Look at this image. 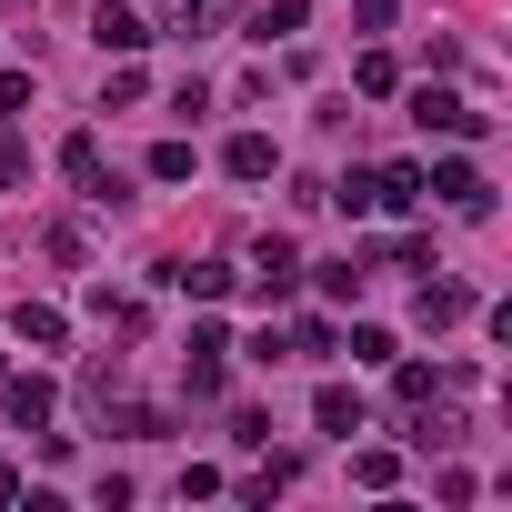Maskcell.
Masks as SVG:
<instances>
[{"instance_id": "obj_15", "label": "cell", "mask_w": 512, "mask_h": 512, "mask_svg": "<svg viewBox=\"0 0 512 512\" xmlns=\"http://www.w3.org/2000/svg\"><path fill=\"white\" fill-rule=\"evenodd\" d=\"M282 352H302V362H332V352H342V332H332L322 312H302V322L282 332Z\"/></svg>"}, {"instance_id": "obj_14", "label": "cell", "mask_w": 512, "mask_h": 512, "mask_svg": "<svg viewBox=\"0 0 512 512\" xmlns=\"http://www.w3.org/2000/svg\"><path fill=\"white\" fill-rule=\"evenodd\" d=\"M312 422L352 442V432H362V392H342V382H322V392H312Z\"/></svg>"}, {"instance_id": "obj_18", "label": "cell", "mask_w": 512, "mask_h": 512, "mask_svg": "<svg viewBox=\"0 0 512 512\" xmlns=\"http://www.w3.org/2000/svg\"><path fill=\"white\" fill-rule=\"evenodd\" d=\"M442 382H452V372H422V362H402V352H392V392H402V402H412V412H422V402H432V392H442Z\"/></svg>"}, {"instance_id": "obj_10", "label": "cell", "mask_w": 512, "mask_h": 512, "mask_svg": "<svg viewBox=\"0 0 512 512\" xmlns=\"http://www.w3.org/2000/svg\"><path fill=\"white\" fill-rule=\"evenodd\" d=\"M161 272H171L191 302H231V292H241V272H231V262H161Z\"/></svg>"}, {"instance_id": "obj_2", "label": "cell", "mask_w": 512, "mask_h": 512, "mask_svg": "<svg viewBox=\"0 0 512 512\" xmlns=\"http://www.w3.org/2000/svg\"><path fill=\"white\" fill-rule=\"evenodd\" d=\"M422 201H442L452 221H492V181H482L472 161H432V171H422Z\"/></svg>"}, {"instance_id": "obj_13", "label": "cell", "mask_w": 512, "mask_h": 512, "mask_svg": "<svg viewBox=\"0 0 512 512\" xmlns=\"http://www.w3.org/2000/svg\"><path fill=\"white\" fill-rule=\"evenodd\" d=\"M51 402H61V392H51L41 372H11V422H21V432H41V422H51Z\"/></svg>"}, {"instance_id": "obj_20", "label": "cell", "mask_w": 512, "mask_h": 512, "mask_svg": "<svg viewBox=\"0 0 512 512\" xmlns=\"http://www.w3.org/2000/svg\"><path fill=\"white\" fill-rule=\"evenodd\" d=\"M352 482H362V492H392L402 462H392V452H352Z\"/></svg>"}, {"instance_id": "obj_21", "label": "cell", "mask_w": 512, "mask_h": 512, "mask_svg": "<svg viewBox=\"0 0 512 512\" xmlns=\"http://www.w3.org/2000/svg\"><path fill=\"white\" fill-rule=\"evenodd\" d=\"M21 181H31V141H21V131H0V191H21Z\"/></svg>"}, {"instance_id": "obj_5", "label": "cell", "mask_w": 512, "mask_h": 512, "mask_svg": "<svg viewBox=\"0 0 512 512\" xmlns=\"http://www.w3.org/2000/svg\"><path fill=\"white\" fill-rule=\"evenodd\" d=\"M161 31H171V41H211V31H241V0H161Z\"/></svg>"}, {"instance_id": "obj_22", "label": "cell", "mask_w": 512, "mask_h": 512, "mask_svg": "<svg viewBox=\"0 0 512 512\" xmlns=\"http://www.w3.org/2000/svg\"><path fill=\"white\" fill-rule=\"evenodd\" d=\"M141 91H151V81H141V71H131V61H121V71H111V81H101V111H131V101H141Z\"/></svg>"}, {"instance_id": "obj_8", "label": "cell", "mask_w": 512, "mask_h": 512, "mask_svg": "<svg viewBox=\"0 0 512 512\" xmlns=\"http://www.w3.org/2000/svg\"><path fill=\"white\" fill-rule=\"evenodd\" d=\"M91 41H101L111 61H131V51L151 41V21H141V11H121V0H101V11H91Z\"/></svg>"}, {"instance_id": "obj_3", "label": "cell", "mask_w": 512, "mask_h": 512, "mask_svg": "<svg viewBox=\"0 0 512 512\" xmlns=\"http://www.w3.org/2000/svg\"><path fill=\"white\" fill-rule=\"evenodd\" d=\"M251 292H262V302H292L302 292V251H292V231H262V241H251V272H241Z\"/></svg>"}, {"instance_id": "obj_25", "label": "cell", "mask_w": 512, "mask_h": 512, "mask_svg": "<svg viewBox=\"0 0 512 512\" xmlns=\"http://www.w3.org/2000/svg\"><path fill=\"white\" fill-rule=\"evenodd\" d=\"M151 181H191V141H161L151 151Z\"/></svg>"}, {"instance_id": "obj_16", "label": "cell", "mask_w": 512, "mask_h": 512, "mask_svg": "<svg viewBox=\"0 0 512 512\" xmlns=\"http://www.w3.org/2000/svg\"><path fill=\"white\" fill-rule=\"evenodd\" d=\"M412 312H422L432 332H442V322H462V282H432V272H422V302H412Z\"/></svg>"}, {"instance_id": "obj_6", "label": "cell", "mask_w": 512, "mask_h": 512, "mask_svg": "<svg viewBox=\"0 0 512 512\" xmlns=\"http://www.w3.org/2000/svg\"><path fill=\"white\" fill-rule=\"evenodd\" d=\"M61 171H71L91 201H121V171L101 161V131H71V141H61Z\"/></svg>"}, {"instance_id": "obj_28", "label": "cell", "mask_w": 512, "mask_h": 512, "mask_svg": "<svg viewBox=\"0 0 512 512\" xmlns=\"http://www.w3.org/2000/svg\"><path fill=\"white\" fill-rule=\"evenodd\" d=\"M0 502H21V462H0Z\"/></svg>"}, {"instance_id": "obj_12", "label": "cell", "mask_w": 512, "mask_h": 512, "mask_svg": "<svg viewBox=\"0 0 512 512\" xmlns=\"http://www.w3.org/2000/svg\"><path fill=\"white\" fill-rule=\"evenodd\" d=\"M302 21H312V0H262V11H241V31H251V41H292Z\"/></svg>"}, {"instance_id": "obj_1", "label": "cell", "mask_w": 512, "mask_h": 512, "mask_svg": "<svg viewBox=\"0 0 512 512\" xmlns=\"http://www.w3.org/2000/svg\"><path fill=\"white\" fill-rule=\"evenodd\" d=\"M412 121H422V131H442V141H482V131H492V111H482V101H462V91H442V81H422V91H412Z\"/></svg>"}, {"instance_id": "obj_9", "label": "cell", "mask_w": 512, "mask_h": 512, "mask_svg": "<svg viewBox=\"0 0 512 512\" xmlns=\"http://www.w3.org/2000/svg\"><path fill=\"white\" fill-rule=\"evenodd\" d=\"M372 211H422V161H382L372 171Z\"/></svg>"}, {"instance_id": "obj_11", "label": "cell", "mask_w": 512, "mask_h": 512, "mask_svg": "<svg viewBox=\"0 0 512 512\" xmlns=\"http://www.w3.org/2000/svg\"><path fill=\"white\" fill-rule=\"evenodd\" d=\"M11 332H21L31 352H61V342H71V322H61V302H21V312H11Z\"/></svg>"}, {"instance_id": "obj_27", "label": "cell", "mask_w": 512, "mask_h": 512, "mask_svg": "<svg viewBox=\"0 0 512 512\" xmlns=\"http://www.w3.org/2000/svg\"><path fill=\"white\" fill-rule=\"evenodd\" d=\"M392 11H402V0H352V21H362V31H382Z\"/></svg>"}, {"instance_id": "obj_19", "label": "cell", "mask_w": 512, "mask_h": 512, "mask_svg": "<svg viewBox=\"0 0 512 512\" xmlns=\"http://www.w3.org/2000/svg\"><path fill=\"white\" fill-rule=\"evenodd\" d=\"M352 81L382 101V91H402V61H392V51H362V61H352Z\"/></svg>"}, {"instance_id": "obj_4", "label": "cell", "mask_w": 512, "mask_h": 512, "mask_svg": "<svg viewBox=\"0 0 512 512\" xmlns=\"http://www.w3.org/2000/svg\"><path fill=\"white\" fill-rule=\"evenodd\" d=\"M221 372H231V332H221V322H201V332H191V352H181V392H191V402H211V392H221Z\"/></svg>"}, {"instance_id": "obj_24", "label": "cell", "mask_w": 512, "mask_h": 512, "mask_svg": "<svg viewBox=\"0 0 512 512\" xmlns=\"http://www.w3.org/2000/svg\"><path fill=\"white\" fill-rule=\"evenodd\" d=\"M81 392L111 412V402H121V352H111V362H91V372H81Z\"/></svg>"}, {"instance_id": "obj_17", "label": "cell", "mask_w": 512, "mask_h": 512, "mask_svg": "<svg viewBox=\"0 0 512 512\" xmlns=\"http://www.w3.org/2000/svg\"><path fill=\"white\" fill-rule=\"evenodd\" d=\"M91 322H111V332H121V342H131V332H141V302H131V292H111V282H101V292H91Z\"/></svg>"}, {"instance_id": "obj_7", "label": "cell", "mask_w": 512, "mask_h": 512, "mask_svg": "<svg viewBox=\"0 0 512 512\" xmlns=\"http://www.w3.org/2000/svg\"><path fill=\"white\" fill-rule=\"evenodd\" d=\"M221 171H231V181H272V171H282V141H272V131H231Z\"/></svg>"}, {"instance_id": "obj_23", "label": "cell", "mask_w": 512, "mask_h": 512, "mask_svg": "<svg viewBox=\"0 0 512 512\" xmlns=\"http://www.w3.org/2000/svg\"><path fill=\"white\" fill-rule=\"evenodd\" d=\"M392 352H402V342H392L382 322H352V362H392Z\"/></svg>"}, {"instance_id": "obj_26", "label": "cell", "mask_w": 512, "mask_h": 512, "mask_svg": "<svg viewBox=\"0 0 512 512\" xmlns=\"http://www.w3.org/2000/svg\"><path fill=\"white\" fill-rule=\"evenodd\" d=\"M31 111V71H0V121H21Z\"/></svg>"}]
</instances>
